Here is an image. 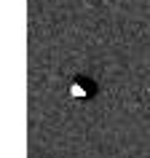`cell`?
I'll return each instance as SVG.
<instances>
[{
	"label": "cell",
	"mask_w": 150,
	"mask_h": 158,
	"mask_svg": "<svg viewBox=\"0 0 150 158\" xmlns=\"http://www.w3.org/2000/svg\"><path fill=\"white\" fill-rule=\"evenodd\" d=\"M94 94H97V83L86 81V78H75L70 86V97H75V99H89Z\"/></svg>",
	"instance_id": "6da1fadb"
}]
</instances>
